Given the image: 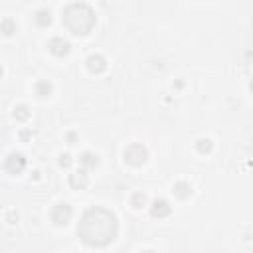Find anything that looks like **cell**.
Returning a JSON list of instances; mask_svg holds the SVG:
<instances>
[{
    "mask_svg": "<svg viewBox=\"0 0 253 253\" xmlns=\"http://www.w3.org/2000/svg\"><path fill=\"white\" fill-rule=\"evenodd\" d=\"M79 162H81L85 168H95V166L99 164V158H97V154H93V152H85V154L79 158Z\"/></svg>",
    "mask_w": 253,
    "mask_h": 253,
    "instance_id": "cell-12",
    "label": "cell"
},
{
    "mask_svg": "<svg viewBox=\"0 0 253 253\" xmlns=\"http://www.w3.org/2000/svg\"><path fill=\"white\" fill-rule=\"evenodd\" d=\"M172 192H174L178 198H182V200H184V198H188V196L192 194V186H190L188 182H176V184H174V188H172Z\"/></svg>",
    "mask_w": 253,
    "mask_h": 253,
    "instance_id": "cell-10",
    "label": "cell"
},
{
    "mask_svg": "<svg viewBox=\"0 0 253 253\" xmlns=\"http://www.w3.org/2000/svg\"><path fill=\"white\" fill-rule=\"evenodd\" d=\"M14 117H16L18 121H26V119L30 117V111H28V107H26V105H18V107L14 109Z\"/></svg>",
    "mask_w": 253,
    "mask_h": 253,
    "instance_id": "cell-14",
    "label": "cell"
},
{
    "mask_svg": "<svg viewBox=\"0 0 253 253\" xmlns=\"http://www.w3.org/2000/svg\"><path fill=\"white\" fill-rule=\"evenodd\" d=\"M69 164H71V156H69V154H61V156H59V166L69 168Z\"/></svg>",
    "mask_w": 253,
    "mask_h": 253,
    "instance_id": "cell-18",
    "label": "cell"
},
{
    "mask_svg": "<svg viewBox=\"0 0 253 253\" xmlns=\"http://www.w3.org/2000/svg\"><path fill=\"white\" fill-rule=\"evenodd\" d=\"M87 182H89V178H87V174L81 170V172H75V174H71L69 176V184L75 188V190H81V188H85L87 186Z\"/></svg>",
    "mask_w": 253,
    "mask_h": 253,
    "instance_id": "cell-9",
    "label": "cell"
},
{
    "mask_svg": "<svg viewBox=\"0 0 253 253\" xmlns=\"http://www.w3.org/2000/svg\"><path fill=\"white\" fill-rule=\"evenodd\" d=\"M61 22H63V26H65L71 34H75V36H85V34H89V32L95 28V12H93L91 6H87V4L75 2V4H69V6L63 10Z\"/></svg>",
    "mask_w": 253,
    "mask_h": 253,
    "instance_id": "cell-2",
    "label": "cell"
},
{
    "mask_svg": "<svg viewBox=\"0 0 253 253\" xmlns=\"http://www.w3.org/2000/svg\"><path fill=\"white\" fill-rule=\"evenodd\" d=\"M34 20H36L38 26H49V22H51V14H49V10H38L36 16H34Z\"/></svg>",
    "mask_w": 253,
    "mask_h": 253,
    "instance_id": "cell-11",
    "label": "cell"
},
{
    "mask_svg": "<svg viewBox=\"0 0 253 253\" xmlns=\"http://www.w3.org/2000/svg\"><path fill=\"white\" fill-rule=\"evenodd\" d=\"M71 215H73V210H71V206L69 204H57L53 210H51V221L55 223V225H65L69 219H71Z\"/></svg>",
    "mask_w": 253,
    "mask_h": 253,
    "instance_id": "cell-4",
    "label": "cell"
},
{
    "mask_svg": "<svg viewBox=\"0 0 253 253\" xmlns=\"http://www.w3.org/2000/svg\"><path fill=\"white\" fill-rule=\"evenodd\" d=\"M146 158H148V150L142 144H130L125 150V160L130 166H142L146 162Z\"/></svg>",
    "mask_w": 253,
    "mask_h": 253,
    "instance_id": "cell-3",
    "label": "cell"
},
{
    "mask_svg": "<svg viewBox=\"0 0 253 253\" xmlns=\"http://www.w3.org/2000/svg\"><path fill=\"white\" fill-rule=\"evenodd\" d=\"M170 211H172L170 204H168L166 200H162V198H160V200H154L152 206H150V213H152L154 217H168Z\"/></svg>",
    "mask_w": 253,
    "mask_h": 253,
    "instance_id": "cell-7",
    "label": "cell"
},
{
    "mask_svg": "<svg viewBox=\"0 0 253 253\" xmlns=\"http://www.w3.org/2000/svg\"><path fill=\"white\" fill-rule=\"evenodd\" d=\"M24 168H26V158H24V154L12 152V154L6 158V170H8L10 174H20Z\"/></svg>",
    "mask_w": 253,
    "mask_h": 253,
    "instance_id": "cell-5",
    "label": "cell"
},
{
    "mask_svg": "<svg viewBox=\"0 0 253 253\" xmlns=\"http://www.w3.org/2000/svg\"><path fill=\"white\" fill-rule=\"evenodd\" d=\"M196 146H198V152L206 154V152H210V150H211V140H210V138H200Z\"/></svg>",
    "mask_w": 253,
    "mask_h": 253,
    "instance_id": "cell-15",
    "label": "cell"
},
{
    "mask_svg": "<svg viewBox=\"0 0 253 253\" xmlns=\"http://www.w3.org/2000/svg\"><path fill=\"white\" fill-rule=\"evenodd\" d=\"M87 69H89L91 73H101V71H105V69H107L105 57H103V55H89V57H87Z\"/></svg>",
    "mask_w": 253,
    "mask_h": 253,
    "instance_id": "cell-8",
    "label": "cell"
},
{
    "mask_svg": "<svg viewBox=\"0 0 253 253\" xmlns=\"http://www.w3.org/2000/svg\"><path fill=\"white\" fill-rule=\"evenodd\" d=\"M47 47H49V51L53 53V55H57V57H61V55H67L69 53V42L67 40H63V38H51L49 40V43H47Z\"/></svg>",
    "mask_w": 253,
    "mask_h": 253,
    "instance_id": "cell-6",
    "label": "cell"
},
{
    "mask_svg": "<svg viewBox=\"0 0 253 253\" xmlns=\"http://www.w3.org/2000/svg\"><path fill=\"white\" fill-rule=\"evenodd\" d=\"M144 204H146V198H144V194L136 192V194L132 196V206H134V208H142Z\"/></svg>",
    "mask_w": 253,
    "mask_h": 253,
    "instance_id": "cell-16",
    "label": "cell"
},
{
    "mask_svg": "<svg viewBox=\"0 0 253 253\" xmlns=\"http://www.w3.org/2000/svg\"><path fill=\"white\" fill-rule=\"evenodd\" d=\"M249 89H251V91H253V81H251V83H249Z\"/></svg>",
    "mask_w": 253,
    "mask_h": 253,
    "instance_id": "cell-19",
    "label": "cell"
},
{
    "mask_svg": "<svg viewBox=\"0 0 253 253\" xmlns=\"http://www.w3.org/2000/svg\"><path fill=\"white\" fill-rule=\"evenodd\" d=\"M119 231V223L113 211L105 208H89L77 225V235L85 245L91 247H105L109 245Z\"/></svg>",
    "mask_w": 253,
    "mask_h": 253,
    "instance_id": "cell-1",
    "label": "cell"
},
{
    "mask_svg": "<svg viewBox=\"0 0 253 253\" xmlns=\"http://www.w3.org/2000/svg\"><path fill=\"white\" fill-rule=\"evenodd\" d=\"M36 93H38L40 97H49V93H51V85H49L47 81H40V83L36 85Z\"/></svg>",
    "mask_w": 253,
    "mask_h": 253,
    "instance_id": "cell-13",
    "label": "cell"
},
{
    "mask_svg": "<svg viewBox=\"0 0 253 253\" xmlns=\"http://www.w3.org/2000/svg\"><path fill=\"white\" fill-rule=\"evenodd\" d=\"M2 30H4L6 36H10L12 32H16V24H14L12 20H4V22H2Z\"/></svg>",
    "mask_w": 253,
    "mask_h": 253,
    "instance_id": "cell-17",
    "label": "cell"
}]
</instances>
